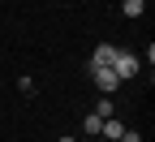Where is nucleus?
Returning a JSON list of instances; mask_svg holds the SVG:
<instances>
[{"label": "nucleus", "mask_w": 155, "mask_h": 142, "mask_svg": "<svg viewBox=\"0 0 155 142\" xmlns=\"http://www.w3.org/2000/svg\"><path fill=\"white\" fill-rule=\"evenodd\" d=\"M91 73H95V86H99V91L112 99V95H116V86H121V78H116L112 69H91Z\"/></svg>", "instance_id": "7ed1b4c3"}, {"label": "nucleus", "mask_w": 155, "mask_h": 142, "mask_svg": "<svg viewBox=\"0 0 155 142\" xmlns=\"http://www.w3.org/2000/svg\"><path fill=\"white\" fill-rule=\"evenodd\" d=\"M99 125H104V116H95V112L82 121V129H86V134H99Z\"/></svg>", "instance_id": "423d86ee"}, {"label": "nucleus", "mask_w": 155, "mask_h": 142, "mask_svg": "<svg viewBox=\"0 0 155 142\" xmlns=\"http://www.w3.org/2000/svg\"><path fill=\"white\" fill-rule=\"evenodd\" d=\"M138 69H142V60L134 56V52H116V60H112V73L121 78V82H125V78H138Z\"/></svg>", "instance_id": "f257e3e1"}, {"label": "nucleus", "mask_w": 155, "mask_h": 142, "mask_svg": "<svg viewBox=\"0 0 155 142\" xmlns=\"http://www.w3.org/2000/svg\"><path fill=\"white\" fill-rule=\"evenodd\" d=\"M95 116H104V121H108V116H112V99H108V95H104V99H99V104H95Z\"/></svg>", "instance_id": "0eeeda50"}, {"label": "nucleus", "mask_w": 155, "mask_h": 142, "mask_svg": "<svg viewBox=\"0 0 155 142\" xmlns=\"http://www.w3.org/2000/svg\"><path fill=\"white\" fill-rule=\"evenodd\" d=\"M61 142H78V138H61Z\"/></svg>", "instance_id": "1a4fd4ad"}, {"label": "nucleus", "mask_w": 155, "mask_h": 142, "mask_svg": "<svg viewBox=\"0 0 155 142\" xmlns=\"http://www.w3.org/2000/svg\"><path fill=\"white\" fill-rule=\"evenodd\" d=\"M142 9H147V0H121V13L125 17H142Z\"/></svg>", "instance_id": "39448f33"}, {"label": "nucleus", "mask_w": 155, "mask_h": 142, "mask_svg": "<svg viewBox=\"0 0 155 142\" xmlns=\"http://www.w3.org/2000/svg\"><path fill=\"white\" fill-rule=\"evenodd\" d=\"M116 52H121V48H112V43H99V48L91 52V69H112Z\"/></svg>", "instance_id": "f03ea898"}, {"label": "nucleus", "mask_w": 155, "mask_h": 142, "mask_svg": "<svg viewBox=\"0 0 155 142\" xmlns=\"http://www.w3.org/2000/svg\"><path fill=\"white\" fill-rule=\"evenodd\" d=\"M121 142H142V134H138V129H125V134H121Z\"/></svg>", "instance_id": "6e6552de"}, {"label": "nucleus", "mask_w": 155, "mask_h": 142, "mask_svg": "<svg viewBox=\"0 0 155 142\" xmlns=\"http://www.w3.org/2000/svg\"><path fill=\"white\" fill-rule=\"evenodd\" d=\"M99 134H104V142H121V134H125V125H121V121H116V116H108L104 125H99Z\"/></svg>", "instance_id": "20e7f679"}]
</instances>
